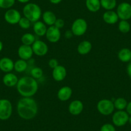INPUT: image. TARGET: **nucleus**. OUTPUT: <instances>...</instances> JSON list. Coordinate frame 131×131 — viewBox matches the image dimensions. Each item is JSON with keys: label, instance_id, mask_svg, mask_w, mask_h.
Segmentation results:
<instances>
[{"label": "nucleus", "instance_id": "obj_11", "mask_svg": "<svg viewBox=\"0 0 131 131\" xmlns=\"http://www.w3.org/2000/svg\"><path fill=\"white\" fill-rule=\"evenodd\" d=\"M5 21L10 25L18 24L19 21L21 19V16L20 12L16 9H8L5 12L4 16Z\"/></svg>", "mask_w": 131, "mask_h": 131}, {"label": "nucleus", "instance_id": "obj_38", "mask_svg": "<svg viewBox=\"0 0 131 131\" xmlns=\"http://www.w3.org/2000/svg\"><path fill=\"white\" fill-rule=\"evenodd\" d=\"M50 2H51L52 4H55V5H57V4H59V3H60V2L62 1V0H49Z\"/></svg>", "mask_w": 131, "mask_h": 131}, {"label": "nucleus", "instance_id": "obj_28", "mask_svg": "<svg viewBox=\"0 0 131 131\" xmlns=\"http://www.w3.org/2000/svg\"><path fill=\"white\" fill-rule=\"evenodd\" d=\"M118 30L123 34H127L130 30V25L128 21L126 20H121L118 24Z\"/></svg>", "mask_w": 131, "mask_h": 131}, {"label": "nucleus", "instance_id": "obj_20", "mask_svg": "<svg viewBox=\"0 0 131 131\" xmlns=\"http://www.w3.org/2000/svg\"><path fill=\"white\" fill-rule=\"evenodd\" d=\"M92 49V44L89 41H83L79 44L77 51L80 55H86L89 53Z\"/></svg>", "mask_w": 131, "mask_h": 131}, {"label": "nucleus", "instance_id": "obj_12", "mask_svg": "<svg viewBox=\"0 0 131 131\" xmlns=\"http://www.w3.org/2000/svg\"><path fill=\"white\" fill-rule=\"evenodd\" d=\"M17 53H18V56L19 57L20 59L27 60L32 57L34 52H33L32 48L31 46L23 45L19 47Z\"/></svg>", "mask_w": 131, "mask_h": 131}, {"label": "nucleus", "instance_id": "obj_15", "mask_svg": "<svg viewBox=\"0 0 131 131\" xmlns=\"http://www.w3.org/2000/svg\"><path fill=\"white\" fill-rule=\"evenodd\" d=\"M14 69V62L8 57L0 59V70L5 73H10Z\"/></svg>", "mask_w": 131, "mask_h": 131}, {"label": "nucleus", "instance_id": "obj_7", "mask_svg": "<svg viewBox=\"0 0 131 131\" xmlns=\"http://www.w3.org/2000/svg\"><path fill=\"white\" fill-rule=\"evenodd\" d=\"M116 13L121 20L128 21L131 19V5L127 2H123L117 7Z\"/></svg>", "mask_w": 131, "mask_h": 131}, {"label": "nucleus", "instance_id": "obj_1", "mask_svg": "<svg viewBox=\"0 0 131 131\" xmlns=\"http://www.w3.org/2000/svg\"><path fill=\"white\" fill-rule=\"evenodd\" d=\"M18 115L22 119L28 120L34 118L38 113V105L31 97H23L17 104Z\"/></svg>", "mask_w": 131, "mask_h": 131}, {"label": "nucleus", "instance_id": "obj_25", "mask_svg": "<svg viewBox=\"0 0 131 131\" xmlns=\"http://www.w3.org/2000/svg\"><path fill=\"white\" fill-rule=\"evenodd\" d=\"M35 41H36V37L32 34H30V33H26L21 37V42L23 45L31 46Z\"/></svg>", "mask_w": 131, "mask_h": 131}, {"label": "nucleus", "instance_id": "obj_19", "mask_svg": "<svg viewBox=\"0 0 131 131\" xmlns=\"http://www.w3.org/2000/svg\"><path fill=\"white\" fill-rule=\"evenodd\" d=\"M33 29H34V31L35 34L37 36H40V37L45 36L46 31H47V28H46L45 23L40 21H36L34 23Z\"/></svg>", "mask_w": 131, "mask_h": 131}, {"label": "nucleus", "instance_id": "obj_34", "mask_svg": "<svg viewBox=\"0 0 131 131\" xmlns=\"http://www.w3.org/2000/svg\"><path fill=\"white\" fill-rule=\"evenodd\" d=\"M64 24H65V22H64L62 19H57L56 21L54 24V26L57 28L60 29L64 27Z\"/></svg>", "mask_w": 131, "mask_h": 131}, {"label": "nucleus", "instance_id": "obj_18", "mask_svg": "<svg viewBox=\"0 0 131 131\" xmlns=\"http://www.w3.org/2000/svg\"><path fill=\"white\" fill-rule=\"evenodd\" d=\"M103 19L109 25H114L118 22L119 17L116 12L113 10H107L103 14Z\"/></svg>", "mask_w": 131, "mask_h": 131}, {"label": "nucleus", "instance_id": "obj_9", "mask_svg": "<svg viewBox=\"0 0 131 131\" xmlns=\"http://www.w3.org/2000/svg\"><path fill=\"white\" fill-rule=\"evenodd\" d=\"M32 50L34 53L39 57L45 56L48 51V46L44 41L36 40L32 45Z\"/></svg>", "mask_w": 131, "mask_h": 131}, {"label": "nucleus", "instance_id": "obj_8", "mask_svg": "<svg viewBox=\"0 0 131 131\" xmlns=\"http://www.w3.org/2000/svg\"><path fill=\"white\" fill-rule=\"evenodd\" d=\"M129 115L125 111H118L113 114L112 120L114 125L122 127L128 123Z\"/></svg>", "mask_w": 131, "mask_h": 131}, {"label": "nucleus", "instance_id": "obj_37", "mask_svg": "<svg viewBox=\"0 0 131 131\" xmlns=\"http://www.w3.org/2000/svg\"><path fill=\"white\" fill-rule=\"evenodd\" d=\"M73 36V32L71 31V30H67L65 33V37L67 39H70L71 37H72V36Z\"/></svg>", "mask_w": 131, "mask_h": 131}, {"label": "nucleus", "instance_id": "obj_10", "mask_svg": "<svg viewBox=\"0 0 131 131\" xmlns=\"http://www.w3.org/2000/svg\"><path fill=\"white\" fill-rule=\"evenodd\" d=\"M45 36L48 41L52 43H55L60 40L61 37V33H60V29L57 28L54 25H53L47 28Z\"/></svg>", "mask_w": 131, "mask_h": 131}, {"label": "nucleus", "instance_id": "obj_36", "mask_svg": "<svg viewBox=\"0 0 131 131\" xmlns=\"http://www.w3.org/2000/svg\"><path fill=\"white\" fill-rule=\"evenodd\" d=\"M127 73L128 74V77L131 79V60L128 62L127 67Z\"/></svg>", "mask_w": 131, "mask_h": 131}, {"label": "nucleus", "instance_id": "obj_26", "mask_svg": "<svg viewBox=\"0 0 131 131\" xmlns=\"http://www.w3.org/2000/svg\"><path fill=\"white\" fill-rule=\"evenodd\" d=\"M113 103H114L115 109H118V111H122L126 109L128 102L124 98L119 97V98H118L116 100H114V101H113Z\"/></svg>", "mask_w": 131, "mask_h": 131}, {"label": "nucleus", "instance_id": "obj_23", "mask_svg": "<svg viewBox=\"0 0 131 131\" xmlns=\"http://www.w3.org/2000/svg\"><path fill=\"white\" fill-rule=\"evenodd\" d=\"M85 5L88 10L91 12H98L101 8L100 0H86Z\"/></svg>", "mask_w": 131, "mask_h": 131}, {"label": "nucleus", "instance_id": "obj_31", "mask_svg": "<svg viewBox=\"0 0 131 131\" xmlns=\"http://www.w3.org/2000/svg\"><path fill=\"white\" fill-rule=\"evenodd\" d=\"M18 25H19L20 27L23 29H28L30 27L31 25V21L28 19L26 17H21V19L19 20L18 23Z\"/></svg>", "mask_w": 131, "mask_h": 131}, {"label": "nucleus", "instance_id": "obj_14", "mask_svg": "<svg viewBox=\"0 0 131 131\" xmlns=\"http://www.w3.org/2000/svg\"><path fill=\"white\" fill-rule=\"evenodd\" d=\"M84 109V104L79 100H75L71 102L68 107V111L72 115H79Z\"/></svg>", "mask_w": 131, "mask_h": 131}, {"label": "nucleus", "instance_id": "obj_13", "mask_svg": "<svg viewBox=\"0 0 131 131\" xmlns=\"http://www.w3.org/2000/svg\"><path fill=\"white\" fill-rule=\"evenodd\" d=\"M67 75V71L64 66L59 65L53 69L52 77L54 80L57 82H61L65 79Z\"/></svg>", "mask_w": 131, "mask_h": 131}, {"label": "nucleus", "instance_id": "obj_17", "mask_svg": "<svg viewBox=\"0 0 131 131\" xmlns=\"http://www.w3.org/2000/svg\"><path fill=\"white\" fill-rule=\"evenodd\" d=\"M18 78L15 74L12 73H7L3 78V82L6 86L12 88L17 85L18 82Z\"/></svg>", "mask_w": 131, "mask_h": 131}, {"label": "nucleus", "instance_id": "obj_5", "mask_svg": "<svg viewBox=\"0 0 131 131\" xmlns=\"http://www.w3.org/2000/svg\"><path fill=\"white\" fill-rule=\"evenodd\" d=\"M88 29V23L86 21L82 18L77 19L73 23L71 26V31L73 36L79 37L82 36L86 32Z\"/></svg>", "mask_w": 131, "mask_h": 131}, {"label": "nucleus", "instance_id": "obj_35", "mask_svg": "<svg viewBox=\"0 0 131 131\" xmlns=\"http://www.w3.org/2000/svg\"><path fill=\"white\" fill-rule=\"evenodd\" d=\"M126 112L128 113V115H131V101L127 103V107H126Z\"/></svg>", "mask_w": 131, "mask_h": 131}, {"label": "nucleus", "instance_id": "obj_16", "mask_svg": "<svg viewBox=\"0 0 131 131\" xmlns=\"http://www.w3.org/2000/svg\"><path fill=\"white\" fill-rule=\"evenodd\" d=\"M72 89L69 86H64L60 88L57 93V97L62 102L68 100L72 95Z\"/></svg>", "mask_w": 131, "mask_h": 131}, {"label": "nucleus", "instance_id": "obj_40", "mask_svg": "<svg viewBox=\"0 0 131 131\" xmlns=\"http://www.w3.org/2000/svg\"><path fill=\"white\" fill-rule=\"evenodd\" d=\"M3 42H2V41H0V52L2 51V50H3Z\"/></svg>", "mask_w": 131, "mask_h": 131}, {"label": "nucleus", "instance_id": "obj_33", "mask_svg": "<svg viewBox=\"0 0 131 131\" xmlns=\"http://www.w3.org/2000/svg\"><path fill=\"white\" fill-rule=\"evenodd\" d=\"M59 65V62H58V60L56 59H51L49 60L48 66L51 68L54 69Z\"/></svg>", "mask_w": 131, "mask_h": 131}, {"label": "nucleus", "instance_id": "obj_2", "mask_svg": "<svg viewBox=\"0 0 131 131\" xmlns=\"http://www.w3.org/2000/svg\"><path fill=\"white\" fill-rule=\"evenodd\" d=\"M16 87L17 92L23 97L33 96L36 94L39 88L36 79L30 76H25L19 79Z\"/></svg>", "mask_w": 131, "mask_h": 131}, {"label": "nucleus", "instance_id": "obj_30", "mask_svg": "<svg viewBox=\"0 0 131 131\" xmlns=\"http://www.w3.org/2000/svg\"><path fill=\"white\" fill-rule=\"evenodd\" d=\"M16 0H0V8L8 9L14 5Z\"/></svg>", "mask_w": 131, "mask_h": 131}, {"label": "nucleus", "instance_id": "obj_6", "mask_svg": "<svg viewBox=\"0 0 131 131\" xmlns=\"http://www.w3.org/2000/svg\"><path fill=\"white\" fill-rule=\"evenodd\" d=\"M12 113V105L7 99H0V119L7 120Z\"/></svg>", "mask_w": 131, "mask_h": 131}, {"label": "nucleus", "instance_id": "obj_32", "mask_svg": "<svg viewBox=\"0 0 131 131\" xmlns=\"http://www.w3.org/2000/svg\"><path fill=\"white\" fill-rule=\"evenodd\" d=\"M100 131H116L115 127L111 123H105L100 128Z\"/></svg>", "mask_w": 131, "mask_h": 131}, {"label": "nucleus", "instance_id": "obj_21", "mask_svg": "<svg viewBox=\"0 0 131 131\" xmlns=\"http://www.w3.org/2000/svg\"><path fill=\"white\" fill-rule=\"evenodd\" d=\"M42 19L46 25L53 26L57 20V17L55 14L50 10H47L42 14Z\"/></svg>", "mask_w": 131, "mask_h": 131}, {"label": "nucleus", "instance_id": "obj_39", "mask_svg": "<svg viewBox=\"0 0 131 131\" xmlns=\"http://www.w3.org/2000/svg\"><path fill=\"white\" fill-rule=\"evenodd\" d=\"M17 1H18L19 2L21 3H26L28 2H30V0H17Z\"/></svg>", "mask_w": 131, "mask_h": 131}, {"label": "nucleus", "instance_id": "obj_41", "mask_svg": "<svg viewBox=\"0 0 131 131\" xmlns=\"http://www.w3.org/2000/svg\"><path fill=\"white\" fill-rule=\"evenodd\" d=\"M128 123H129L130 125H131V115L130 116L129 118H128Z\"/></svg>", "mask_w": 131, "mask_h": 131}, {"label": "nucleus", "instance_id": "obj_22", "mask_svg": "<svg viewBox=\"0 0 131 131\" xmlns=\"http://www.w3.org/2000/svg\"><path fill=\"white\" fill-rule=\"evenodd\" d=\"M118 57L122 62H129L131 60V50L127 48L121 49L118 52Z\"/></svg>", "mask_w": 131, "mask_h": 131}, {"label": "nucleus", "instance_id": "obj_3", "mask_svg": "<svg viewBox=\"0 0 131 131\" xmlns=\"http://www.w3.org/2000/svg\"><path fill=\"white\" fill-rule=\"evenodd\" d=\"M23 12L25 17L31 22L34 23L38 21L42 15V12L39 6L33 3L26 4L23 9Z\"/></svg>", "mask_w": 131, "mask_h": 131}, {"label": "nucleus", "instance_id": "obj_27", "mask_svg": "<svg viewBox=\"0 0 131 131\" xmlns=\"http://www.w3.org/2000/svg\"><path fill=\"white\" fill-rule=\"evenodd\" d=\"M100 4L106 10H113L116 7V0H100Z\"/></svg>", "mask_w": 131, "mask_h": 131}, {"label": "nucleus", "instance_id": "obj_29", "mask_svg": "<svg viewBox=\"0 0 131 131\" xmlns=\"http://www.w3.org/2000/svg\"><path fill=\"white\" fill-rule=\"evenodd\" d=\"M31 77L34 78L35 79H38L42 77L43 75V70L39 67H35L31 70Z\"/></svg>", "mask_w": 131, "mask_h": 131}, {"label": "nucleus", "instance_id": "obj_4", "mask_svg": "<svg viewBox=\"0 0 131 131\" xmlns=\"http://www.w3.org/2000/svg\"><path fill=\"white\" fill-rule=\"evenodd\" d=\"M97 109L98 112L104 116L111 114L114 110V103L109 99H102L97 104Z\"/></svg>", "mask_w": 131, "mask_h": 131}, {"label": "nucleus", "instance_id": "obj_24", "mask_svg": "<svg viewBox=\"0 0 131 131\" xmlns=\"http://www.w3.org/2000/svg\"><path fill=\"white\" fill-rule=\"evenodd\" d=\"M28 68V63L26 60L19 59L14 63V70L18 73H22L26 71Z\"/></svg>", "mask_w": 131, "mask_h": 131}]
</instances>
